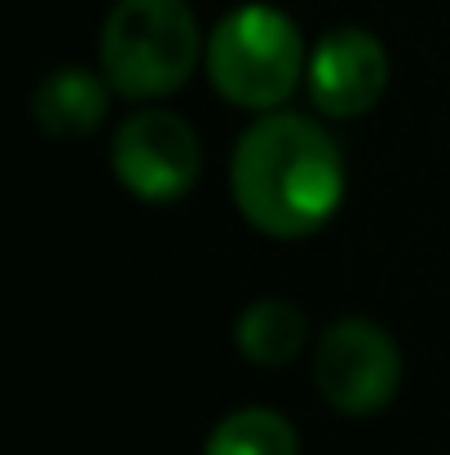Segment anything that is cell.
Masks as SVG:
<instances>
[{
	"label": "cell",
	"mask_w": 450,
	"mask_h": 455,
	"mask_svg": "<svg viewBox=\"0 0 450 455\" xmlns=\"http://www.w3.org/2000/svg\"><path fill=\"white\" fill-rule=\"evenodd\" d=\"M239 212L274 239H300L331 221L344 195V159L327 129L279 111L252 124L230 159Z\"/></svg>",
	"instance_id": "cell-1"
},
{
	"label": "cell",
	"mask_w": 450,
	"mask_h": 455,
	"mask_svg": "<svg viewBox=\"0 0 450 455\" xmlns=\"http://www.w3.org/2000/svg\"><path fill=\"white\" fill-rule=\"evenodd\" d=\"M102 71L124 98H163L199 62V22L186 0H115L102 22Z\"/></svg>",
	"instance_id": "cell-2"
},
{
	"label": "cell",
	"mask_w": 450,
	"mask_h": 455,
	"mask_svg": "<svg viewBox=\"0 0 450 455\" xmlns=\"http://www.w3.org/2000/svg\"><path fill=\"white\" fill-rule=\"evenodd\" d=\"M300 71H304V40L283 9L239 4L212 27L208 76L225 102L270 111L296 89Z\"/></svg>",
	"instance_id": "cell-3"
},
{
	"label": "cell",
	"mask_w": 450,
	"mask_h": 455,
	"mask_svg": "<svg viewBox=\"0 0 450 455\" xmlns=\"http://www.w3.org/2000/svg\"><path fill=\"white\" fill-rule=\"evenodd\" d=\"M402 380V354L371 318H340L322 331L313 354L318 394L344 416H371L393 403Z\"/></svg>",
	"instance_id": "cell-4"
},
{
	"label": "cell",
	"mask_w": 450,
	"mask_h": 455,
	"mask_svg": "<svg viewBox=\"0 0 450 455\" xmlns=\"http://www.w3.org/2000/svg\"><path fill=\"white\" fill-rule=\"evenodd\" d=\"M199 172L203 147L172 111H142L115 133V177L146 204H172L190 195Z\"/></svg>",
	"instance_id": "cell-5"
},
{
	"label": "cell",
	"mask_w": 450,
	"mask_h": 455,
	"mask_svg": "<svg viewBox=\"0 0 450 455\" xmlns=\"http://www.w3.org/2000/svg\"><path fill=\"white\" fill-rule=\"evenodd\" d=\"M309 98L331 120H353L371 111L389 89V53L362 27L327 31L309 58Z\"/></svg>",
	"instance_id": "cell-6"
},
{
	"label": "cell",
	"mask_w": 450,
	"mask_h": 455,
	"mask_svg": "<svg viewBox=\"0 0 450 455\" xmlns=\"http://www.w3.org/2000/svg\"><path fill=\"white\" fill-rule=\"evenodd\" d=\"M31 111L49 138H89L107 120V84L84 67H58L40 80Z\"/></svg>",
	"instance_id": "cell-7"
},
{
	"label": "cell",
	"mask_w": 450,
	"mask_h": 455,
	"mask_svg": "<svg viewBox=\"0 0 450 455\" xmlns=\"http://www.w3.org/2000/svg\"><path fill=\"white\" fill-rule=\"evenodd\" d=\"M304 336H309V318L304 309L292 301H279V297H265V301H252L239 323H234V345L243 358L261 363V367H283L292 363L300 349H304Z\"/></svg>",
	"instance_id": "cell-8"
},
{
	"label": "cell",
	"mask_w": 450,
	"mask_h": 455,
	"mask_svg": "<svg viewBox=\"0 0 450 455\" xmlns=\"http://www.w3.org/2000/svg\"><path fill=\"white\" fill-rule=\"evenodd\" d=\"M203 455H300V443H296V429L270 411V407H243L234 416H225Z\"/></svg>",
	"instance_id": "cell-9"
}]
</instances>
